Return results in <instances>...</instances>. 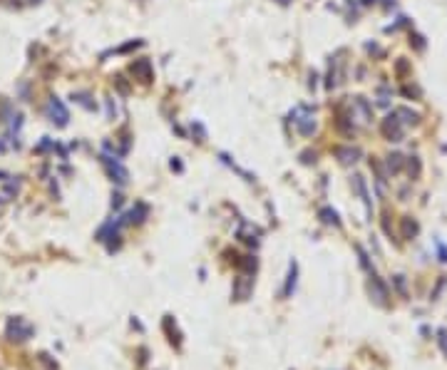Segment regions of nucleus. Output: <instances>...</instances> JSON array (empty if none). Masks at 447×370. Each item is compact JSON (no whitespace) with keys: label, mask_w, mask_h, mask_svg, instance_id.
<instances>
[{"label":"nucleus","mask_w":447,"mask_h":370,"mask_svg":"<svg viewBox=\"0 0 447 370\" xmlns=\"http://www.w3.org/2000/svg\"><path fill=\"white\" fill-rule=\"evenodd\" d=\"M293 122H296V127L301 129V134H311L313 129H316V119H313V114L308 112V110H303V107H298L296 112H293Z\"/></svg>","instance_id":"obj_1"},{"label":"nucleus","mask_w":447,"mask_h":370,"mask_svg":"<svg viewBox=\"0 0 447 370\" xmlns=\"http://www.w3.org/2000/svg\"><path fill=\"white\" fill-rule=\"evenodd\" d=\"M102 162H105V167H107V171H110V176H112V179H117L119 184H124V181H127L129 171L124 169L117 159H112V157H107V154H105V157H102Z\"/></svg>","instance_id":"obj_2"},{"label":"nucleus","mask_w":447,"mask_h":370,"mask_svg":"<svg viewBox=\"0 0 447 370\" xmlns=\"http://www.w3.org/2000/svg\"><path fill=\"white\" fill-rule=\"evenodd\" d=\"M47 112H50V117H53V122H58L60 127H65V124H67V119H70V117H67V110H65V105L60 102L58 97H53V100H50Z\"/></svg>","instance_id":"obj_3"},{"label":"nucleus","mask_w":447,"mask_h":370,"mask_svg":"<svg viewBox=\"0 0 447 370\" xmlns=\"http://www.w3.org/2000/svg\"><path fill=\"white\" fill-rule=\"evenodd\" d=\"M132 75L139 82H149L152 80V62L149 60H134L132 62Z\"/></svg>","instance_id":"obj_4"},{"label":"nucleus","mask_w":447,"mask_h":370,"mask_svg":"<svg viewBox=\"0 0 447 370\" xmlns=\"http://www.w3.org/2000/svg\"><path fill=\"white\" fill-rule=\"evenodd\" d=\"M8 333H10V336H15L13 341H25V338H30L32 328H30L28 323H23L20 318H15V320H10V326H8Z\"/></svg>","instance_id":"obj_5"},{"label":"nucleus","mask_w":447,"mask_h":370,"mask_svg":"<svg viewBox=\"0 0 447 370\" xmlns=\"http://www.w3.org/2000/svg\"><path fill=\"white\" fill-rule=\"evenodd\" d=\"M296 263H291V273H288V284H286V291H283V293H286V296H291V291H293V286H296Z\"/></svg>","instance_id":"obj_6"}]
</instances>
